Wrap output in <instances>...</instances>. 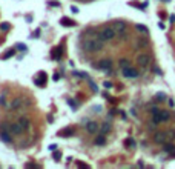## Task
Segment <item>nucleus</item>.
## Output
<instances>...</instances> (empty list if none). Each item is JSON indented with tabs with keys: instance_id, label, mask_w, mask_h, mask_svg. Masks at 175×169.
<instances>
[{
	"instance_id": "obj_30",
	"label": "nucleus",
	"mask_w": 175,
	"mask_h": 169,
	"mask_svg": "<svg viewBox=\"0 0 175 169\" xmlns=\"http://www.w3.org/2000/svg\"><path fill=\"white\" fill-rule=\"evenodd\" d=\"M60 157H61V155H58V152H55V155H54V158H55V160H58Z\"/></svg>"
},
{
	"instance_id": "obj_24",
	"label": "nucleus",
	"mask_w": 175,
	"mask_h": 169,
	"mask_svg": "<svg viewBox=\"0 0 175 169\" xmlns=\"http://www.w3.org/2000/svg\"><path fill=\"white\" fill-rule=\"evenodd\" d=\"M71 134H74V131L71 129V131H65V132H61L60 135H65V137H68V135H71Z\"/></svg>"
},
{
	"instance_id": "obj_21",
	"label": "nucleus",
	"mask_w": 175,
	"mask_h": 169,
	"mask_svg": "<svg viewBox=\"0 0 175 169\" xmlns=\"http://www.w3.org/2000/svg\"><path fill=\"white\" fill-rule=\"evenodd\" d=\"M126 146H129V148H135V142H134L132 138H128V140H126Z\"/></svg>"
},
{
	"instance_id": "obj_1",
	"label": "nucleus",
	"mask_w": 175,
	"mask_h": 169,
	"mask_svg": "<svg viewBox=\"0 0 175 169\" xmlns=\"http://www.w3.org/2000/svg\"><path fill=\"white\" fill-rule=\"evenodd\" d=\"M85 49L89 51V52H95V51H100L103 48V40L98 37V38H92V40H86L85 42Z\"/></svg>"
},
{
	"instance_id": "obj_6",
	"label": "nucleus",
	"mask_w": 175,
	"mask_h": 169,
	"mask_svg": "<svg viewBox=\"0 0 175 169\" xmlns=\"http://www.w3.org/2000/svg\"><path fill=\"white\" fill-rule=\"evenodd\" d=\"M112 28L115 29V32H117V34H123V32L126 31V23H125V22H121V20H117V22H114V23H112Z\"/></svg>"
},
{
	"instance_id": "obj_5",
	"label": "nucleus",
	"mask_w": 175,
	"mask_h": 169,
	"mask_svg": "<svg viewBox=\"0 0 175 169\" xmlns=\"http://www.w3.org/2000/svg\"><path fill=\"white\" fill-rule=\"evenodd\" d=\"M137 62H138V65H140L141 68H146V66H149V63H151V57H149L148 54H140V55H137Z\"/></svg>"
},
{
	"instance_id": "obj_32",
	"label": "nucleus",
	"mask_w": 175,
	"mask_h": 169,
	"mask_svg": "<svg viewBox=\"0 0 175 169\" xmlns=\"http://www.w3.org/2000/svg\"><path fill=\"white\" fill-rule=\"evenodd\" d=\"M166 2H169V0H166Z\"/></svg>"
},
{
	"instance_id": "obj_13",
	"label": "nucleus",
	"mask_w": 175,
	"mask_h": 169,
	"mask_svg": "<svg viewBox=\"0 0 175 169\" xmlns=\"http://www.w3.org/2000/svg\"><path fill=\"white\" fill-rule=\"evenodd\" d=\"M20 105H22V98H14L11 103V109H18Z\"/></svg>"
},
{
	"instance_id": "obj_19",
	"label": "nucleus",
	"mask_w": 175,
	"mask_h": 169,
	"mask_svg": "<svg viewBox=\"0 0 175 169\" xmlns=\"http://www.w3.org/2000/svg\"><path fill=\"white\" fill-rule=\"evenodd\" d=\"M61 25H63V26H74L75 23H74V22H71V20H66V18H63V20H61Z\"/></svg>"
},
{
	"instance_id": "obj_12",
	"label": "nucleus",
	"mask_w": 175,
	"mask_h": 169,
	"mask_svg": "<svg viewBox=\"0 0 175 169\" xmlns=\"http://www.w3.org/2000/svg\"><path fill=\"white\" fill-rule=\"evenodd\" d=\"M0 138H2L5 143H11V142H12V140H11V135L6 134V129H2V131H0Z\"/></svg>"
},
{
	"instance_id": "obj_28",
	"label": "nucleus",
	"mask_w": 175,
	"mask_h": 169,
	"mask_svg": "<svg viewBox=\"0 0 175 169\" xmlns=\"http://www.w3.org/2000/svg\"><path fill=\"white\" fill-rule=\"evenodd\" d=\"M169 106H171V108H174V106H175V102H174V100H172V98L169 100Z\"/></svg>"
},
{
	"instance_id": "obj_31",
	"label": "nucleus",
	"mask_w": 175,
	"mask_h": 169,
	"mask_svg": "<svg viewBox=\"0 0 175 169\" xmlns=\"http://www.w3.org/2000/svg\"><path fill=\"white\" fill-rule=\"evenodd\" d=\"M171 22H175V14H172V15H171Z\"/></svg>"
},
{
	"instance_id": "obj_3",
	"label": "nucleus",
	"mask_w": 175,
	"mask_h": 169,
	"mask_svg": "<svg viewBox=\"0 0 175 169\" xmlns=\"http://www.w3.org/2000/svg\"><path fill=\"white\" fill-rule=\"evenodd\" d=\"M115 29L114 28H103L101 31H100V34H98V37L103 40V42H108V40H112L114 37H115Z\"/></svg>"
},
{
	"instance_id": "obj_7",
	"label": "nucleus",
	"mask_w": 175,
	"mask_h": 169,
	"mask_svg": "<svg viewBox=\"0 0 175 169\" xmlns=\"http://www.w3.org/2000/svg\"><path fill=\"white\" fill-rule=\"evenodd\" d=\"M154 142L158 143V145H163L164 142H168V137H166V132L164 131H160V132H155L154 134Z\"/></svg>"
},
{
	"instance_id": "obj_23",
	"label": "nucleus",
	"mask_w": 175,
	"mask_h": 169,
	"mask_svg": "<svg viewBox=\"0 0 175 169\" xmlns=\"http://www.w3.org/2000/svg\"><path fill=\"white\" fill-rule=\"evenodd\" d=\"M52 54H54V57H55V58H58V54H61V49H60V48H58V49H54V52H52Z\"/></svg>"
},
{
	"instance_id": "obj_4",
	"label": "nucleus",
	"mask_w": 175,
	"mask_h": 169,
	"mask_svg": "<svg viewBox=\"0 0 175 169\" xmlns=\"http://www.w3.org/2000/svg\"><path fill=\"white\" fill-rule=\"evenodd\" d=\"M123 75L126 78H137L138 77V71L132 66H128V68H123Z\"/></svg>"
},
{
	"instance_id": "obj_10",
	"label": "nucleus",
	"mask_w": 175,
	"mask_h": 169,
	"mask_svg": "<svg viewBox=\"0 0 175 169\" xmlns=\"http://www.w3.org/2000/svg\"><path fill=\"white\" fill-rule=\"evenodd\" d=\"M18 123H20V126H22L25 131H28V129L31 128V122H29L28 117H20V118H18Z\"/></svg>"
},
{
	"instance_id": "obj_18",
	"label": "nucleus",
	"mask_w": 175,
	"mask_h": 169,
	"mask_svg": "<svg viewBox=\"0 0 175 169\" xmlns=\"http://www.w3.org/2000/svg\"><path fill=\"white\" fill-rule=\"evenodd\" d=\"M109 129H111V125H109V123H103V126H101V132L106 134V132H109Z\"/></svg>"
},
{
	"instance_id": "obj_14",
	"label": "nucleus",
	"mask_w": 175,
	"mask_h": 169,
	"mask_svg": "<svg viewBox=\"0 0 175 169\" xmlns=\"http://www.w3.org/2000/svg\"><path fill=\"white\" fill-rule=\"evenodd\" d=\"M166 137H168V142H172L175 138V129H168L166 131Z\"/></svg>"
},
{
	"instance_id": "obj_2",
	"label": "nucleus",
	"mask_w": 175,
	"mask_h": 169,
	"mask_svg": "<svg viewBox=\"0 0 175 169\" xmlns=\"http://www.w3.org/2000/svg\"><path fill=\"white\" fill-rule=\"evenodd\" d=\"M152 117H154L152 120H154L155 125H158V123H164V122H169V118H171V115H169L168 111H158L157 108L152 109Z\"/></svg>"
},
{
	"instance_id": "obj_22",
	"label": "nucleus",
	"mask_w": 175,
	"mask_h": 169,
	"mask_svg": "<svg viewBox=\"0 0 175 169\" xmlns=\"http://www.w3.org/2000/svg\"><path fill=\"white\" fill-rule=\"evenodd\" d=\"M9 28H11L9 23H2V25H0V29H2V31H8Z\"/></svg>"
},
{
	"instance_id": "obj_9",
	"label": "nucleus",
	"mask_w": 175,
	"mask_h": 169,
	"mask_svg": "<svg viewBox=\"0 0 175 169\" xmlns=\"http://www.w3.org/2000/svg\"><path fill=\"white\" fill-rule=\"evenodd\" d=\"M22 126H20V123H12L11 126H9V132L11 134H14V135H20L22 134Z\"/></svg>"
},
{
	"instance_id": "obj_17",
	"label": "nucleus",
	"mask_w": 175,
	"mask_h": 169,
	"mask_svg": "<svg viewBox=\"0 0 175 169\" xmlns=\"http://www.w3.org/2000/svg\"><path fill=\"white\" fill-rule=\"evenodd\" d=\"M164 151H166V152H175V146L171 145V143H169V145H164Z\"/></svg>"
},
{
	"instance_id": "obj_20",
	"label": "nucleus",
	"mask_w": 175,
	"mask_h": 169,
	"mask_svg": "<svg viewBox=\"0 0 175 169\" xmlns=\"http://www.w3.org/2000/svg\"><path fill=\"white\" fill-rule=\"evenodd\" d=\"M135 28H137V31H140V32H148V28H146L145 25H137Z\"/></svg>"
},
{
	"instance_id": "obj_15",
	"label": "nucleus",
	"mask_w": 175,
	"mask_h": 169,
	"mask_svg": "<svg viewBox=\"0 0 175 169\" xmlns=\"http://www.w3.org/2000/svg\"><path fill=\"white\" fill-rule=\"evenodd\" d=\"M94 143H95L97 146H103V145L106 143V138H105L103 135H100V137H97V138H95V142H94Z\"/></svg>"
},
{
	"instance_id": "obj_27",
	"label": "nucleus",
	"mask_w": 175,
	"mask_h": 169,
	"mask_svg": "<svg viewBox=\"0 0 175 169\" xmlns=\"http://www.w3.org/2000/svg\"><path fill=\"white\" fill-rule=\"evenodd\" d=\"M0 103H2V106H5V95L0 97Z\"/></svg>"
},
{
	"instance_id": "obj_16",
	"label": "nucleus",
	"mask_w": 175,
	"mask_h": 169,
	"mask_svg": "<svg viewBox=\"0 0 175 169\" xmlns=\"http://www.w3.org/2000/svg\"><path fill=\"white\" fill-rule=\"evenodd\" d=\"M120 66H121V68H128V66H131V63H129L128 58H121V60H120Z\"/></svg>"
},
{
	"instance_id": "obj_8",
	"label": "nucleus",
	"mask_w": 175,
	"mask_h": 169,
	"mask_svg": "<svg viewBox=\"0 0 175 169\" xmlns=\"http://www.w3.org/2000/svg\"><path fill=\"white\" fill-rule=\"evenodd\" d=\"M97 66H98L100 69H103V71H109V69L112 68V62H111L109 58H103V60H100V62L97 63Z\"/></svg>"
},
{
	"instance_id": "obj_29",
	"label": "nucleus",
	"mask_w": 175,
	"mask_h": 169,
	"mask_svg": "<svg viewBox=\"0 0 175 169\" xmlns=\"http://www.w3.org/2000/svg\"><path fill=\"white\" fill-rule=\"evenodd\" d=\"M49 5H52V6H58V3H57V2H49Z\"/></svg>"
},
{
	"instance_id": "obj_26",
	"label": "nucleus",
	"mask_w": 175,
	"mask_h": 169,
	"mask_svg": "<svg viewBox=\"0 0 175 169\" xmlns=\"http://www.w3.org/2000/svg\"><path fill=\"white\" fill-rule=\"evenodd\" d=\"M157 98H160V100H164V98H166V95H163V94H158V95H157Z\"/></svg>"
},
{
	"instance_id": "obj_11",
	"label": "nucleus",
	"mask_w": 175,
	"mask_h": 169,
	"mask_svg": "<svg viewBox=\"0 0 175 169\" xmlns=\"http://www.w3.org/2000/svg\"><path fill=\"white\" fill-rule=\"evenodd\" d=\"M97 129H98V125H97L95 122H89V123L86 125V131H88L89 134H94V132H97Z\"/></svg>"
},
{
	"instance_id": "obj_25",
	"label": "nucleus",
	"mask_w": 175,
	"mask_h": 169,
	"mask_svg": "<svg viewBox=\"0 0 175 169\" xmlns=\"http://www.w3.org/2000/svg\"><path fill=\"white\" fill-rule=\"evenodd\" d=\"M138 45H140V46H146L148 43H146V40H140V42H138Z\"/></svg>"
}]
</instances>
